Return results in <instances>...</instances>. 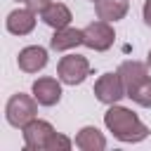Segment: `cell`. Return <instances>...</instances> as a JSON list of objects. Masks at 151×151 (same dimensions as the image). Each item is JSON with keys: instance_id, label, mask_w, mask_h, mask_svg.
<instances>
[{"instance_id": "cell-1", "label": "cell", "mask_w": 151, "mask_h": 151, "mask_svg": "<svg viewBox=\"0 0 151 151\" xmlns=\"http://www.w3.org/2000/svg\"><path fill=\"white\" fill-rule=\"evenodd\" d=\"M104 125L109 132H113V137L118 142L137 144V142L149 137V127L139 120V116L125 106H118V104L109 106V111L104 113Z\"/></svg>"}, {"instance_id": "cell-2", "label": "cell", "mask_w": 151, "mask_h": 151, "mask_svg": "<svg viewBox=\"0 0 151 151\" xmlns=\"http://www.w3.org/2000/svg\"><path fill=\"white\" fill-rule=\"evenodd\" d=\"M35 113H38V101H35V97L24 94V92L12 94L9 101H7V106H5V118H7V123H9L12 127H24V125H28V123L35 118Z\"/></svg>"}, {"instance_id": "cell-3", "label": "cell", "mask_w": 151, "mask_h": 151, "mask_svg": "<svg viewBox=\"0 0 151 151\" xmlns=\"http://www.w3.org/2000/svg\"><path fill=\"white\" fill-rule=\"evenodd\" d=\"M116 40V33L111 28V21H92L83 28V45L94 50V52H106Z\"/></svg>"}, {"instance_id": "cell-4", "label": "cell", "mask_w": 151, "mask_h": 151, "mask_svg": "<svg viewBox=\"0 0 151 151\" xmlns=\"http://www.w3.org/2000/svg\"><path fill=\"white\" fill-rule=\"evenodd\" d=\"M57 76L64 85H80L90 76V61L83 54H68L59 59Z\"/></svg>"}, {"instance_id": "cell-5", "label": "cell", "mask_w": 151, "mask_h": 151, "mask_svg": "<svg viewBox=\"0 0 151 151\" xmlns=\"http://www.w3.org/2000/svg\"><path fill=\"white\" fill-rule=\"evenodd\" d=\"M94 97L101 101V104H118L125 94V85H123V78L120 73H101L94 83Z\"/></svg>"}, {"instance_id": "cell-6", "label": "cell", "mask_w": 151, "mask_h": 151, "mask_svg": "<svg viewBox=\"0 0 151 151\" xmlns=\"http://www.w3.org/2000/svg\"><path fill=\"white\" fill-rule=\"evenodd\" d=\"M21 132H24V146L28 151H47V144H50V139L57 130L47 120L33 118L28 125L21 127Z\"/></svg>"}, {"instance_id": "cell-7", "label": "cell", "mask_w": 151, "mask_h": 151, "mask_svg": "<svg viewBox=\"0 0 151 151\" xmlns=\"http://www.w3.org/2000/svg\"><path fill=\"white\" fill-rule=\"evenodd\" d=\"M59 83H61V80H54V78H50V76L38 78V80L33 83V87H31L35 101H38L40 106H54V104H59V99H61V85H59Z\"/></svg>"}, {"instance_id": "cell-8", "label": "cell", "mask_w": 151, "mask_h": 151, "mask_svg": "<svg viewBox=\"0 0 151 151\" xmlns=\"http://www.w3.org/2000/svg\"><path fill=\"white\" fill-rule=\"evenodd\" d=\"M118 73L123 78L125 94H130V92H134L149 78V64H142V61H123L118 66Z\"/></svg>"}, {"instance_id": "cell-9", "label": "cell", "mask_w": 151, "mask_h": 151, "mask_svg": "<svg viewBox=\"0 0 151 151\" xmlns=\"http://www.w3.org/2000/svg\"><path fill=\"white\" fill-rule=\"evenodd\" d=\"M17 64L24 73H38L47 66V50L40 47V45H28L19 52Z\"/></svg>"}, {"instance_id": "cell-10", "label": "cell", "mask_w": 151, "mask_h": 151, "mask_svg": "<svg viewBox=\"0 0 151 151\" xmlns=\"http://www.w3.org/2000/svg\"><path fill=\"white\" fill-rule=\"evenodd\" d=\"M5 26L12 35H28L33 28H35V12L33 9H12L5 19Z\"/></svg>"}, {"instance_id": "cell-11", "label": "cell", "mask_w": 151, "mask_h": 151, "mask_svg": "<svg viewBox=\"0 0 151 151\" xmlns=\"http://www.w3.org/2000/svg\"><path fill=\"white\" fill-rule=\"evenodd\" d=\"M78 45H83V31L71 28V26L57 28L54 35L50 38V47H52L54 52H66V50H73V47H78Z\"/></svg>"}, {"instance_id": "cell-12", "label": "cell", "mask_w": 151, "mask_h": 151, "mask_svg": "<svg viewBox=\"0 0 151 151\" xmlns=\"http://www.w3.org/2000/svg\"><path fill=\"white\" fill-rule=\"evenodd\" d=\"M76 146L80 151H101V149H106V137L94 125H85L76 134Z\"/></svg>"}, {"instance_id": "cell-13", "label": "cell", "mask_w": 151, "mask_h": 151, "mask_svg": "<svg viewBox=\"0 0 151 151\" xmlns=\"http://www.w3.org/2000/svg\"><path fill=\"white\" fill-rule=\"evenodd\" d=\"M40 19H42L50 28L57 31V28H66V26L71 24L73 17H71V9H68L64 2H52V5L40 14Z\"/></svg>"}, {"instance_id": "cell-14", "label": "cell", "mask_w": 151, "mask_h": 151, "mask_svg": "<svg viewBox=\"0 0 151 151\" xmlns=\"http://www.w3.org/2000/svg\"><path fill=\"white\" fill-rule=\"evenodd\" d=\"M94 9H97L99 19H104V21H118V19H123L127 14L130 5H127V0H97Z\"/></svg>"}, {"instance_id": "cell-15", "label": "cell", "mask_w": 151, "mask_h": 151, "mask_svg": "<svg viewBox=\"0 0 151 151\" xmlns=\"http://www.w3.org/2000/svg\"><path fill=\"white\" fill-rule=\"evenodd\" d=\"M134 104H139V106H144V109H151V76L134 90V92H130L127 94Z\"/></svg>"}, {"instance_id": "cell-16", "label": "cell", "mask_w": 151, "mask_h": 151, "mask_svg": "<svg viewBox=\"0 0 151 151\" xmlns=\"http://www.w3.org/2000/svg\"><path fill=\"white\" fill-rule=\"evenodd\" d=\"M71 146H73V142H71L66 134L54 132V134H52V139H50V144H47V151H68Z\"/></svg>"}, {"instance_id": "cell-17", "label": "cell", "mask_w": 151, "mask_h": 151, "mask_svg": "<svg viewBox=\"0 0 151 151\" xmlns=\"http://www.w3.org/2000/svg\"><path fill=\"white\" fill-rule=\"evenodd\" d=\"M50 5H52V0H28V2H26V7H28V9H33L35 14H42Z\"/></svg>"}, {"instance_id": "cell-18", "label": "cell", "mask_w": 151, "mask_h": 151, "mask_svg": "<svg viewBox=\"0 0 151 151\" xmlns=\"http://www.w3.org/2000/svg\"><path fill=\"white\" fill-rule=\"evenodd\" d=\"M142 17H144L146 26H151V0H144V7H142Z\"/></svg>"}, {"instance_id": "cell-19", "label": "cell", "mask_w": 151, "mask_h": 151, "mask_svg": "<svg viewBox=\"0 0 151 151\" xmlns=\"http://www.w3.org/2000/svg\"><path fill=\"white\" fill-rule=\"evenodd\" d=\"M146 64H149V68H151V50H149V59H146Z\"/></svg>"}, {"instance_id": "cell-20", "label": "cell", "mask_w": 151, "mask_h": 151, "mask_svg": "<svg viewBox=\"0 0 151 151\" xmlns=\"http://www.w3.org/2000/svg\"><path fill=\"white\" fill-rule=\"evenodd\" d=\"M17 2H28V0H17Z\"/></svg>"}, {"instance_id": "cell-21", "label": "cell", "mask_w": 151, "mask_h": 151, "mask_svg": "<svg viewBox=\"0 0 151 151\" xmlns=\"http://www.w3.org/2000/svg\"><path fill=\"white\" fill-rule=\"evenodd\" d=\"M92 2H97V0H92Z\"/></svg>"}]
</instances>
